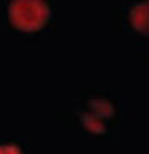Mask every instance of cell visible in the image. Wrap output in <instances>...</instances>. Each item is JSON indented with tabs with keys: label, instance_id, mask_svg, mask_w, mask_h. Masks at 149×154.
Here are the masks:
<instances>
[{
	"label": "cell",
	"instance_id": "cell-3",
	"mask_svg": "<svg viewBox=\"0 0 149 154\" xmlns=\"http://www.w3.org/2000/svg\"><path fill=\"white\" fill-rule=\"evenodd\" d=\"M0 154H22L18 147L12 144H0Z\"/></svg>",
	"mask_w": 149,
	"mask_h": 154
},
{
	"label": "cell",
	"instance_id": "cell-2",
	"mask_svg": "<svg viewBox=\"0 0 149 154\" xmlns=\"http://www.w3.org/2000/svg\"><path fill=\"white\" fill-rule=\"evenodd\" d=\"M131 20L136 30H139L144 35H149V2H142L132 8Z\"/></svg>",
	"mask_w": 149,
	"mask_h": 154
},
{
	"label": "cell",
	"instance_id": "cell-1",
	"mask_svg": "<svg viewBox=\"0 0 149 154\" xmlns=\"http://www.w3.org/2000/svg\"><path fill=\"white\" fill-rule=\"evenodd\" d=\"M13 25L23 30H35L48 18V5L43 0H13L10 4Z\"/></svg>",
	"mask_w": 149,
	"mask_h": 154
}]
</instances>
